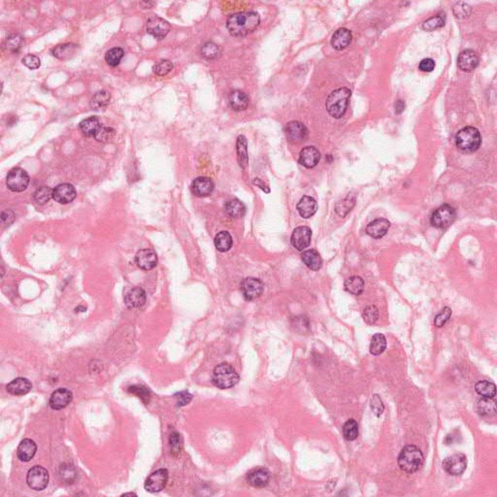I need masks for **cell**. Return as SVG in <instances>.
I'll use <instances>...</instances> for the list:
<instances>
[{"label":"cell","mask_w":497,"mask_h":497,"mask_svg":"<svg viewBox=\"0 0 497 497\" xmlns=\"http://www.w3.org/2000/svg\"><path fill=\"white\" fill-rule=\"evenodd\" d=\"M260 24L259 15L254 11H245L230 15L227 27L233 36H247L254 32Z\"/></svg>","instance_id":"1"},{"label":"cell","mask_w":497,"mask_h":497,"mask_svg":"<svg viewBox=\"0 0 497 497\" xmlns=\"http://www.w3.org/2000/svg\"><path fill=\"white\" fill-rule=\"evenodd\" d=\"M424 461L423 454L417 446L404 447L398 456V465L405 473L413 474L421 469Z\"/></svg>","instance_id":"2"},{"label":"cell","mask_w":497,"mask_h":497,"mask_svg":"<svg viewBox=\"0 0 497 497\" xmlns=\"http://www.w3.org/2000/svg\"><path fill=\"white\" fill-rule=\"evenodd\" d=\"M351 95L352 91L347 88H340L333 90L328 95L325 102V107L328 114L334 119L342 118L348 109Z\"/></svg>","instance_id":"3"},{"label":"cell","mask_w":497,"mask_h":497,"mask_svg":"<svg viewBox=\"0 0 497 497\" xmlns=\"http://www.w3.org/2000/svg\"><path fill=\"white\" fill-rule=\"evenodd\" d=\"M239 375L230 364L223 362L217 365L212 374V382L220 390H228L239 382Z\"/></svg>","instance_id":"4"},{"label":"cell","mask_w":497,"mask_h":497,"mask_svg":"<svg viewBox=\"0 0 497 497\" xmlns=\"http://www.w3.org/2000/svg\"><path fill=\"white\" fill-rule=\"evenodd\" d=\"M481 144L482 136L476 128L466 127L460 129L456 135V145L462 152L473 153L480 148Z\"/></svg>","instance_id":"5"},{"label":"cell","mask_w":497,"mask_h":497,"mask_svg":"<svg viewBox=\"0 0 497 497\" xmlns=\"http://www.w3.org/2000/svg\"><path fill=\"white\" fill-rule=\"evenodd\" d=\"M456 217L457 212L454 207L449 204L441 205L434 211L430 223L435 229L445 230L456 220Z\"/></svg>","instance_id":"6"},{"label":"cell","mask_w":497,"mask_h":497,"mask_svg":"<svg viewBox=\"0 0 497 497\" xmlns=\"http://www.w3.org/2000/svg\"><path fill=\"white\" fill-rule=\"evenodd\" d=\"M49 481H50L49 472L42 466L35 465L27 472L26 483L31 489L37 491L43 490L48 486Z\"/></svg>","instance_id":"7"},{"label":"cell","mask_w":497,"mask_h":497,"mask_svg":"<svg viewBox=\"0 0 497 497\" xmlns=\"http://www.w3.org/2000/svg\"><path fill=\"white\" fill-rule=\"evenodd\" d=\"M30 179L24 169L17 167L13 168L7 175L6 185L10 191L14 192H23L26 191L29 185Z\"/></svg>","instance_id":"8"},{"label":"cell","mask_w":497,"mask_h":497,"mask_svg":"<svg viewBox=\"0 0 497 497\" xmlns=\"http://www.w3.org/2000/svg\"><path fill=\"white\" fill-rule=\"evenodd\" d=\"M442 466L448 474L452 476H459L466 470L467 459L463 454H455L444 459Z\"/></svg>","instance_id":"9"},{"label":"cell","mask_w":497,"mask_h":497,"mask_svg":"<svg viewBox=\"0 0 497 497\" xmlns=\"http://www.w3.org/2000/svg\"><path fill=\"white\" fill-rule=\"evenodd\" d=\"M263 284L259 279L249 277L241 283V293L247 301H253L263 293Z\"/></svg>","instance_id":"10"},{"label":"cell","mask_w":497,"mask_h":497,"mask_svg":"<svg viewBox=\"0 0 497 497\" xmlns=\"http://www.w3.org/2000/svg\"><path fill=\"white\" fill-rule=\"evenodd\" d=\"M285 134L289 142L293 144H300L306 140L308 129L302 123L293 121L288 123L285 127Z\"/></svg>","instance_id":"11"},{"label":"cell","mask_w":497,"mask_h":497,"mask_svg":"<svg viewBox=\"0 0 497 497\" xmlns=\"http://www.w3.org/2000/svg\"><path fill=\"white\" fill-rule=\"evenodd\" d=\"M168 482V471L166 469H158L153 472L145 482V489L149 492L161 491Z\"/></svg>","instance_id":"12"},{"label":"cell","mask_w":497,"mask_h":497,"mask_svg":"<svg viewBox=\"0 0 497 497\" xmlns=\"http://www.w3.org/2000/svg\"><path fill=\"white\" fill-rule=\"evenodd\" d=\"M76 190L71 184H60L52 190V198L60 204H68L76 198Z\"/></svg>","instance_id":"13"},{"label":"cell","mask_w":497,"mask_h":497,"mask_svg":"<svg viewBox=\"0 0 497 497\" xmlns=\"http://www.w3.org/2000/svg\"><path fill=\"white\" fill-rule=\"evenodd\" d=\"M147 31L154 38L163 39L170 31V25L159 17H152L147 22Z\"/></svg>","instance_id":"14"},{"label":"cell","mask_w":497,"mask_h":497,"mask_svg":"<svg viewBox=\"0 0 497 497\" xmlns=\"http://www.w3.org/2000/svg\"><path fill=\"white\" fill-rule=\"evenodd\" d=\"M312 240V230L307 227H299L293 230L291 242L293 247L298 251H303L308 248Z\"/></svg>","instance_id":"15"},{"label":"cell","mask_w":497,"mask_h":497,"mask_svg":"<svg viewBox=\"0 0 497 497\" xmlns=\"http://www.w3.org/2000/svg\"><path fill=\"white\" fill-rule=\"evenodd\" d=\"M73 394L67 389H58L51 394L49 405L52 410H62L64 409L72 401Z\"/></svg>","instance_id":"16"},{"label":"cell","mask_w":497,"mask_h":497,"mask_svg":"<svg viewBox=\"0 0 497 497\" xmlns=\"http://www.w3.org/2000/svg\"><path fill=\"white\" fill-rule=\"evenodd\" d=\"M247 483L254 487H264L270 481V472L266 468L258 467L248 472L246 476Z\"/></svg>","instance_id":"17"},{"label":"cell","mask_w":497,"mask_h":497,"mask_svg":"<svg viewBox=\"0 0 497 497\" xmlns=\"http://www.w3.org/2000/svg\"><path fill=\"white\" fill-rule=\"evenodd\" d=\"M135 261L138 267L149 271L156 266L157 256L152 249H143L136 254Z\"/></svg>","instance_id":"18"},{"label":"cell","mask_w":497,"mask_h":497,"mask_svg":"<svg viewBox=\"0 0 497 497\" xmlns=\"http://www.w3.org/2000/svg\"><path fill=\"white\" fill-rule=\"evenodd\" d=\"M458 65L460 70L472 72L479 65V57L473 50H464L459 53Z\"/></svg>","instance_id":"19"},{"label":"cell","mask_w":497,"mask_h":497,"mask_svg":"<svg viewBox=\"0 0 497 497\" xmlns=\"http://www.w3.org/2000/svg\"><path fill=\"white\" fill-rule=\"evenodd\" d=\"M215 189V185L211 179L198 177L191 184V191L195 196L205 197L210 195Z\"/></svg>","instance_id":"20"},{"label":"cell","mask_w":497,"mask_h":497,"mask_svg":"<svg viewBox=\"0 0 497 497\" xmlns=\"http://www.w3.org/2000/svg\"><path fill=\"white\" fill-rule=\"evenodd\" d=\"M391 228V223L386 218L379 217L371 222L366 228V233L375 239H380L383 237Z\"/></svg>","instance_id":"21"},{"label":"cell","mask_w":497,"mask_h":497,"mask_svg":"<svg viewBox=\"0 0 497 497\" xmlns=\"http://www.w3.org/2000/svg\"><path fill=\"white\" fill-rule=\"evenodd\" d=\"M320 153L315 147H305L299 153V163L306 168H314L318 165Z\"/></svg>","instance_id":"22"},{"label":"cell","mask_w":497,"mask_h":497,"mask_svg":"<svg viewBox=\"0 0 497 497\" xmlns=\"http://www.w3.org/2000/svg\"><path fill=\"white\" fill-rule=\"evenodd\" d=\"M353 40V34L348 28H339L333 34L332 39V47L337 51H342L346 49Z\"/></svg>","instance_id":"23"},{"label":"cell","mask_w":497,"mask_h":497,"mask_svg":"<svg viewBox=\"0 0 497 497\" xmlns=\"http://www.w3.org/2000/svg\"><path fill=\"white\" fill-rule=\"evenodd\" d=\"M37 452V445L31 439H24L17 449L18 459L23 462H28L34 458Z\"/></svg>","instance_id":"24"},{"label":"cell","mask_w":497,"mask_h":497,"mask_svg":"<svg viewBox=\"0 0 497 497\" xmlns=\"http://www.w3.org/2000/svg\"><path fill=\"white\" fill-rule=\"evenodd\" d=\"M125 303L129 309L140 308L146 303V293L141 288H134L125 295Z\"/></svg>","instance_id":"25"},{"label":"cell","mask_w":497,"mask_h":497,"mask_svg":"<svg viewBox=\"0 0 497 497\" xmlns=\"http://www.w3.org/2000/svg\"><path fill=\"white\" fill-rule=\"evenodd\" d=\"M31 389H32V383L30 381L27 380L26 378H22V377L14 379L13 381L9 382L6 386L7 392L10 395H16V396L26 395L31 391Z\"/></svg>","instance_id":"26"},{"label":"cell","mask_w":497,"mask_h":497,"mask_svg":"<svg viewBox=\"0 0 497 497\" xmlns=\"http://www.w3.org/2000/svg\"><path fill=\"white\" fill-rule=\"evenodd\" d=\"M317 210L318 203L311 196H303L297 204V211L299 215L304 218L313 217L317 213Z\"/></svg>","instance_id":"27"},{"label":"cell","mask_w":497,"mask_h":497,"mask_svg":"<svg viewBox=\"0 0 497 497\" xmlns=\"http://www.w3.org/2000/svg\"><path fill=\"white\" fill-rule=\"evenodd\" d=\"M229 101L232 110L239 112V111H244L248 108L250 98L248 94L242 90H234L230 93Z\"/></svg>","instance_id":"28"},{"label":"cell","mask_w":497,"mask_h":497,"mask_svg":"<svg viewBox=\"0 0 497 497\" xmlns=\"http://www.w3.org/2000/svg\"><path fill=\"white\" fill-rule=\"evenodd\" d=\"M301 259L307 267L318 271L322 266L321 256L316 250H307L301 255Z\"/></svg>","instance_id":"29"},{"label":"cell","mask_w":497,"mask_h":497,"mask_svg":"<svg viewBox=\"0 0 497 497\" xmlns=\"http://www.w3.org/2000/svg\"><path fill=\"white\" fill-rule=\"evenodd\" d=\"M80 127V129L81 131L86 135V136H89V137H91L96 134V132L98 131V129L101 127L100 125V122L98 120V118L96 117H89L88 119L82 121L79 125Z\"/></svg>","instance_id":"30"},{"label":"cell","mask_w":497,"mask_h":497,"mask_svg":"<svg viewBox=\"0 0 497 497\" xmlns=\"http://www.w3.org/2000/svg\"><path fill=\"white\" fill-rule=\"evenodd\" d=\"M236 148H237V156H238L239 165L241 166L243 169H245L249 163V154H248V143L244 135H240L237 138Z\"/></svg>","instance_id":"31"},{"label":"cell","mask_w":497,"mask_h":497,"mask_svg":"<svg viewBox=\"0 0 497 497\" xmlns=\"http://www.w3.org/2000/svg\"><path fill=\"white\" fill-rule=\"evenodd\" d=\"M226 213L231 217H242L246 213V207L238 199L229 200L225 205Z\"/></svg>","instance_id":"32"},{"label":"cell","mask_w":497,"mask_h":497,"mask_svg":"<svg viewBox=\"0 0 497 497\" xmlns=\"http://www.w3.org/2000/svg\"><path fill=\"white\" fill-rule=\"evenodd\" d=\"M475 391L479 395L484 398H494L496 395V386L489 381H480L475 384Z\"/></svg>","instance_id":"33"},{"label":"cell","mask_w":497,"mask_h":497,"mask_svg":"<svg viewBox=\"0 0 497 497\" xmlns=\"http://www.w3.org/2000/svg\"><path fill=\"white\" fill-rule=\"evenodd\" d=\"M477 411L481 416L491 417L496 414V405L492 398L483 397L477 403Z\"/></svg>","instance_id":"34"},{"label":"cell","mask_w":497,"mask_h":497,"mask_svg":"<svg viewBox=\"0 0 497 497\" xmlns=\"http://www.w3.org/2000/svg\"><path fill=\"white\" fill-rule=\"evenodd\" d=\"M345 290L354 295H360L364 291V281L358 276H353L345 281Z\"/></svg>","instance_id":"35"},{"label":"cell","mask_w":497,"mask_h":497,"mask_svg":"<svg viewBox=\"0 0 497 497\" xmlns=\"http://www.w3.org/2000/svg\"><path fill=\"white\" fill-rule=\"evenodd\" d=\"M77 50L76 45L72 44V43H67V44H63V45H60V46H57L53 50H52V56L56 57L57 59L59 60H63V61H65V60H68L70 58H72L75 53V51Z\"/></svg>","instance_id":"36"},{"label":"cell","mask_w":497,"mask_h":497,"mask_svg":"<svg viewBox=\"0 0 497 497\" xmlns=\"http://www.w3.org/2000/svg\"><path fill=\"white\" fill-rule=\"evenodd\" d=\"M386 349V339L383 334L376 333L370 343V353L373 356H380Z\"/></svg>","instance_id":"37"},{"label":"cell","mask_w":497,"mask_h":497,"mask_svg":"<svg viewBox=\"0 0 497 497\" xmlns=\"http://www.w3.org/2000/svg\"><path fill=\"white\" fill-rule=\"evenodd\" d=\"M215 246L217 251L225 253L230 251L232 247V237L228 231H220L215 237Z\"/></svg>","instance_id":"38"},{"label":"cell","mask_w":497,"mask_h":497,"mask_svg":"<svg viewBox=\"0 0 497 497\" xmlns=\"http://www.w3.org/2000/svg\"><path fill=\"white\" fill-rule=\"evenodd\" d=\"M343 435L347 441H354L358 436V424L353 419L345 422L343 426Z\"/></svg>","instance_id":"39"},{"label":"cell","mask_w":497,"mask_h":497,"mask_svg":"<svg viewBox=\"0 0 497 497\" xmlns=\"http://www.w3.org/2000/svg\"><path fill=\"white\" fill-rule=\"evenodd\" d=\"M445 21H446L445 14H439L435 17L428 19L427 21H425L422 25V28L426 31H433L437 28L444 26Z\"/></svg>","instance_id":"40"},{"label":"cell","mask_w":497,"mask_h":497,"mask_svg":"<svg viewBox=\"0 0 497 497\" xmlns=\"http://www.w3.org/2000/svg\"><path fill=\"white\" fill-rule=\"evenodd\" d=\"M128 392L129 394L136 395L145 404H148L151 400V392L148 388L144 385H139V384L131 385L128 388Z\"/></svg>","instance_id":"41"},{"label":"cell","mask_w":497,"mask_h":497,"mask_svg":"<svg viewBox=\"0 0 497 497\" xmlns=\"http://www.w3.org/2000/svg\"><path fill=\"white\" fill-rule=\"evenodd\" d=\"M110 99H111V95H110V93L108 91H106V90L98 91L92 97L91 106L94 109L102 108V107H105V106H107L109 104Z\"/></svg>","instance_id":"42"},{"label":"cell","mask_w":497,"mask_h":497,"mask_svg":"<svg viewBox=\"0 0 497 497\" xmlns=\"http://www.w3.org/2000/svg\"><path fill=\"white\" fill-rule=\"evenodd\" d=\"M124 50L121 48H113L107 51L105 54V61L110 66H117L121 63L124 58Z\"/></svg>","instance_id":"43"},{"label":"cell","mask_w":497,"mask_h":497,"mask_svg":"<svg viewBox=\"0 0 497 497\" xmlns=\"http://www.w3.org/2000/svg\"><path fill=\"white\" fill-rule=\"evenodd\" d=\"M34 200L40 205L46 204L52 198V190L49 187H41L34 192Z\"/></svg>","instance_id":"44"},{"label":"cell","mask_w":497,"mask_h":497,"mask_svg":"<svg viewBox=\"0 0 497 497\" xmlns=\"http://www.w3.org/2000/svg\"><path fill=\"white\" fill-rule=\"evenodd\" d=\"M362 318L367 324H374L379 319V309L375 305L365 307L362 311Z\"/></svg>","instance_id":"45"},{"label":"cell","mask_w":497,"mask_h":497,"mask_svg":"<svg viewBox=\"0 0 497 497\" xmlns=\"http://www.w3.org/2000/svg\"><path fill=\"white\" fill-rule=\"evenodd\" d=\"M115 133L116 131L114 128L101 126L100 128L98 129V131L96 132V134L94 135V138H95V140L98 141V142L106 143V142H109V141L113 139V137L115 136Z\"/></svg>","instance_id":"46"},{"label":"cell","mask_w":497,"mask_h":497,"mask_svg":"<svg viewBox=\"0 0 497 497\" xmlns=\"http://www.w3.org/2000/svg\"><path fill=\"white\" fill-rule=\"evenodd\" d=\"M202 57L206 60H213L216 59L218 53H219V48L217 44L213 42H207L205 43L201 49Z\"/></svg>","instance_id":"47"},{"label":"cell","mask_w":497,"mask_h":497,"mask_svg":"<svg viewBox=\"0 0 497 497\" xmlns=\"http://www.w3.org/2000/svg\"><path fill=\"white\" fill-rule=\"evenodd\" d=\"M22 45H23V38L18 34H14L7 38L4 47L8 51L17 52L21 49Z\"/></svg>","instance_id":"48"},{"label":"cell","mask_w":497,"mask_h":497,"mask_svg":"<svg viewBox=\"0 0 497 497\" xmlns=\"http://www.w3.org/2000/svg\"><path fill=\"white\" fill-rule=\"evenodd\" d=\"M173 69V64L168 60H162L153 66V72L157 76H166Z\"/></svg>","instance_id":"49"},{"label":"cell","mask_w":497,"mask_h":497,"mask_svg":"<svg viewBox=\"0 0 497 497\" xmlns=\"http://www.w3.org/2000/svg\"><path fill=\"white\" fill-rule=\"evenodd\" d=\"M472 8L464 2H459L454 7V15L459 19H465L470 16Z\"/></svg>","instance_id":"50"},{"label":"cell","mask_w":497,"mask_h":497,"mask_svg":"<svg viewBox=\"0 0 497 497\" xmlns=\"http://www.w3.org/2000/svg\"><path fill=\"white\" fill-rule=\"evenodd\" d=\"M452 316V309L450 307H445L443 310L435 317L434 324L437 327H442Z\"/></svg>","instance_id":"51"},{"label":"cell","mask_w":497,"mask_h":497,"mask_svg":"<svg viewBox=\"0 0 497 497\" xmlns=\"http://www.w3.org/2000/svg\"><path fill=\"white\" fill-rule=\"evenodd\" d=\"M370 407H371V410L373 411V413L375 414V416L380 417L382 415L383 413V410H384V406H383L382 399L379 395H373V397L371 398V401H370Z\"/></svg>","instance_id":"52"},{"label":"cell","mask_w":497,"mask_h":497,"mask_svg":"<svg viewBox=\"0 0 497 497\" xmlns=\"http://www.w3.org/2000/svg\"><path fill=\"white\" fill-rule=\"evenodd\" d=\"M23 64L26 65L27 68L31 70L38 69L41 65V61L37 56L35 54H26V57L23 59Z\"/></svg>","instance_id":"53"},{"label":"cell","mask_w":497,"mask_h":497,"mask_svg":"<svg viewBox=\"0 0 497 497\" xmlns=\"http://www.w3.org/2000/svg\"><path fill=\"white\" fill-rule=\"evenodd\" d=\"M61 470H62L61 475H62L63 479L65 480L67 483H72V481L75 479V476H76V471L73 468V466L72 465H67V466L64 465V467H63V465H62Z\"/></svg>","instance_id":"54"},{"label":"cell","mask_w":497,"mask_h":497,"mask_svg":"<svg viewBox=\"0 0 497 497\" xmlns=\"http://www.w3.org/2000/svg\"><path fill=\"white\" fill-rule=\"evenodd\" d=\"M175 398L177 399V405L179 407H183L191 402L192 400V395L189 392H181L175 395Z\"/></svg>","instance_id":"55"},{"label":"cell","mask_w":497,"mask_h":497,"mask_svg":"<svg viewBox=\"0 0 497 497\" xmlns=\"http://www.w3.org/2000/svg\"><path fill=\"white\" fill-rule=\"evenodd\" d=\"M419 68L422 72H431L435 68V62L432 59H424L420 63Z\"/></svg>","instance_id":"56"},{"label":"cell","mask_w":497,"mask_h":497,"mask_svg":"<svg viewBox=\"0 0 497 497\" xmlns=\"http://www.w3.org/2000/svg\"><path fill=\"white\" fill-rule=\"evenodd\" d=\"M169 440H170V446H172V448H179L181 445V437L180 434L177 432H172Z\"/></svg>","instance_id":"57"},{"label":"cell","mask_w":497,"mask_h":497,"mask_svg":"<svg viewBox=\"0 0 497 497\" xmlns=\"http://www.w3.org/2000/svg\"><path fill=\"white\" fill-rule=\"evenodd\" d=\"M405 109V103L402 100H397L395 103V113L396 114H401Z\"/></svg>","instance_id":"58"},{"label":"cell","mask_w":497,"mask_h":497,"mask_svg":"<svg viewBox=\"0 0 497 497\" xmlns=\"http://www.w3.org/2000/svg\"><path fill=\"white\" fill-rule=\"evenodd\" d=\"M254 184H255V186L259 187L262 191H264L265 192H269V191H270V190H269V188H268L267 186H266V185H265V184H264L261 180H259V179H255V180H254Z\"/></svg>","instance_id":"59"},{"label":"cell","mask_w":497,"mask_h":497,"mask_svg":"<svg viewBox=\"0 0 497 497\" xmlns=\"http://www.w3.org/2000/svg\"><path fill=\"white\" fill-rule=\"evenodd\" d=\"M123 495H124V496H127V495H136V494H135V493H133V492H128V493H125V494H123Z\"/></svg>","instance_id":"60"}]
</instances>
